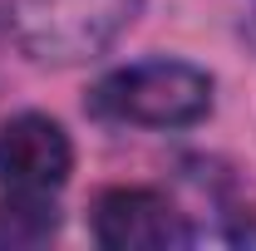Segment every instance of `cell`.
Here are the masks:
<instances>
[{
	"label": "cell",
	"instance_id": "7a4b0ae2",
	"mask_svg": "<svg viewBox=\"0 0 256 251\" xmlns=\"http://www.w3.org/2000/svg\"><path fill=\"white\" fill-rule=\"evenodd\" d=\"M138 10L143 0H10V30L34 60L79 64L104 54Z\"/></svg>",
	"mask_w": 256,
	"mask_h": 251
},
{
	"label": "cell",
	"instance_id": "277c9868",
	"mask_svg": "<svg viewBox=\"0 0 256 251\" xmlns=\"http://www.w3.org/2000/svg\"><path fill=\"white\" fill-rule=\"evenodd\" d=\"M74 172V143L50 114H15L0 128V188L50 197Z\"/></svg>",
	"mask_w": 256,
	"mask_h": 251
},
{
	"label": "cell",
	"instance_id": "5b68a950",
	"mask_svg": "<svg viewBox=\"0 0 256 251\" xmlns=\"http://www.w3.org/2000/svg\"><path fill=\"white\" fill-rule=\"evenodd\" d=\"M60 232V212L50 197L34 192H5L0 202V246H40Z\"/></svg>",
	"mask_w": 256,
	"mask_h": 251
},
{
	"label": "cell",
	"instance_id": "3957f363",
	"mask_svg": "<svg viewBox=\"0 0 256 251\" xmlns=\"http://www.w3.org/2000/svg\"><path fill=\"white\" fill-rule=\"evenodd\" d=\"M89 222H94V242L104 251H172L192 242L182 212L153 188L98 192Z\"/></svg>",
	"mask_w": 256,
	"mask_h": 251
},
{
	"label": "cell",
	"instance_id": "8992f818",
	"mask_svg": "<svg viewBox=\"0 0 256 251\" xmlns=\"http://www.w3.org/2000/svg\"><path fill=\"white\" fill-rule=\"evenodd\" d=\"M246 40L256 44V5H252V15H246Z\"/></svg>",
	"mask_w": 256,
	"mask_h": 251
},
{
	"label": "cell",
	"instance_id": "6da1fadb",
	"mask_svg": "<svg viewBox=\"0 0 256 251\" xmlns=\"http://www.w3.org/2000/svg\"><path fill=\"white\" fill-rule=\"evenodd\" d=\"M94 114L138 128H192L212 114V74L188 60L124 64L94 84Z\"/></svg>",
	"mask_w": 256,
	"mask_h": 251
}]
</instances>
